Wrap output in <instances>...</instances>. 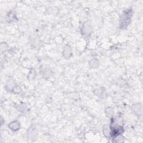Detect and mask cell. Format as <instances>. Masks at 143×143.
<instances>
[{"label":"cell","instance_id":"cell-1","mask_svg":"<svg viewBox=\"0 0 143 143\" xmlns=\"http://www.w3.org/2000/svg\"><path fill=\"white\" fill-rule=\"evenodd\" d=\"M9 127L11 129H12V130H17L18 129H19V127H20V125H19V123H17V122H13L11 123H10L9 125Z\"/></svg>","mask_w":143,"mask_h":143}]
</instances>
